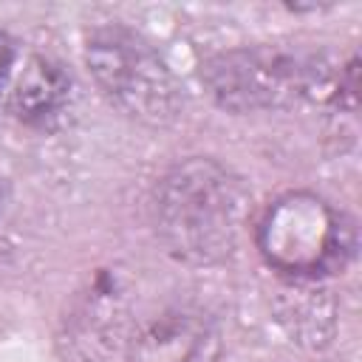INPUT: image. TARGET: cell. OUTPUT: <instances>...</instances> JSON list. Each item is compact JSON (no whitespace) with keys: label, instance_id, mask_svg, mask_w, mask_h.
<instances>
[{"label":"cell","instance_id":"6da1fadb","mask_svg":"<svg viewBox=\"0 0 362 362\" xmlns=\"http://www.w3.org/2000/svg\"><path fill=\"white\" fill-rule=\"evenodd\" d=\"M246 189L221 161L192 156L173 164L153 189V221L164 249L187 266L223 263L246 215Z\"/></svg>","mask_w":362,"mask_h":362},{"label":"cell","instance_id":"7a4b0ae2","mask_svg":"<svg viewBox=\"0 0 362 362\" xmlns=\"http://www.w3.org/2000/svg\"><path fill=\"white\" fill-rule=\"evenodd\" d=\"M212 102L229 113H266L294 107L317 93H334L337 82L322 54L286 45H246L221 51L201 68Z\"/></svg>","mask_w":362,"mask_h":362},{"label":"cell","instance_id":"3957f363","mask_svg":"<svg viewBox=\"0 0 362 362\" xmlns=\"http://www.w3.org/2000/svg\"><path fill=\"white\" fill-rule=\"evenodd\" d=\"M85 65L102 96L139 124L170 127L184 113V90L175 74L127 25L93 28L85 42Z\"/></svg>","mask_w":362,"mask_h":362},{"label":"cell","instance_id":"277c9868","mask_svg":"<svg viewBox=\"0 0 362 362\" xmlns=\"http://www.w3.org/2000/svg\"><path fill=\"white\" fill-rule=\"evenodd\" d=\"M257 249L283 277L308 283L345 266L354 249L351 223L314 192L274 198L257 223Z\"/></svg>","mask_w":362,"mask_h":362},{"label":"cell","instance_id":"5b68a950","mask_svg":"<svg viewBox=\"0 0 362 362\" xmlns=\"http://www.w3.org/2000/svg\"><path fill=\"white\" fill-rule=\"evenodd\" d=\"M221 331L201 308L173 305L147 317L127 339V362H218Z\"/></svg>","mask_w":362,"mask_h":362},{"label":"cell","instance_id":"8992f818","mask_svg":"<svg viewBox=\"0 0 362 362\" xmlns=\"http://www.w3.org/2000/svg\"><path fill=\"white\" fill-rule=\"evenodd\" d=\"M71 88V76L59 62L48 57H31L8 96L11 113L28 127H48L65 113Z\"/></svg>","mask_w":362,"mask_h":362},{"label":"cell","instance_id":"52a82bcc","mask_svg":"<svg viewBox=\"0 0 362 362\" xmlns=\"http://www.w3.org/2000/svg\"><path fill=\"white\" fill-rule=\"evenodd\" d=\"M11 68H14V42L8 34L0 31V96L6 93V85H8V76H11Z\"/></svg>","mask_w":362,"mask_h":362}]
</instances>
